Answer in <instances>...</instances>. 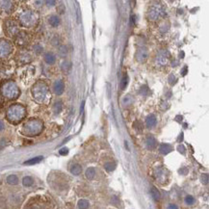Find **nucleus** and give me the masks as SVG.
Listing matches in <instances>:
<instances>
[{
	"mask_svg": "<svg viewBox=\"0 0 209 209\" xmlns=\"http://www.w3.org/2000/svg\"><path fill=\"white\" fill-rule=\"evenodd\" d=\"M33 61V54L26 50L25 49H21L16 56V62L20 65V66H23V65H27L29 63H31Z\"/></svg>",
	"mask_w": 209,
	"mask_h": 209,
	"instance_id": "obj_10",
	"label": "nucleus"
},
{
	"mask_svg": "<svg viewBox=\"0 0 209 209\" xmlns=\"http://www.w3.org/2000/svg\"><path fill=\"white\" fill-rule=\"evenodd\" d=\"M146 58H147V53H146V51L145 49H140V50L137 51L136 59L138 60L139 62H141V63L145 62L146 60Z\"/></svg>",
	"mask_w": 209,
	"mask_h": 209,
	"instance_id": "obj_18",
	"label": "nucleus"
},
{
	"mask_svg": "<svg viewBox=\"0 0 209 209\" xmlns=\"http://www.w3.org/2000/svg\"><path fill=\"white\" fill-rule=\"evenodd\" d=\"M43 3V0H36L35 1V6L36 7H41Z\"/></svg>",
	"mask_w": 209,
	"mask_h": 209,
	"instance_id": "obj_38",
	"label": "nucleus"
},
{
	"mask_svg": "<svg viewBox=\"0 0 209 209\" xmlns=\"http://www.w3.org/2000/svg\"><path fill=\"white\" fill-rule=\"evenodd\" d=\"M156 123H157V118L153 114L147 116V118H146V126L147 127H149V128L154 127L156 125Z\"/></svg>",
	"mask_w": 209,
	"mask_h": 209,
	"instance_id": "obj_15",
	"label": "nucleus"
},
{
	"mask_svg": "<svg viewBox=\"0 0 209 209\" xmlns=\"http://www.w3.org/2000/svg\"><path fill=\"white\" fill-rule=\"evenodd\" d=\"M185 201H186V203L187 204H189V205H193L194 203H195V199H194L193 197H191V196H188V197H186L185 198Z\"/></svg>",
	"mask_w": 209,
	"mask_h": 209,
	"instance_id": "obj_33",
	"label": "nucleus"
},
{
	"mask_svg": "<svg viewBox=\"0 0 209 209\" xmlns=\"http://www.w3.org/2000/svg\"><path fill=\"white\" fill-rule=\"evenodd\" d=\"M201 181H202V183H204V184H207L208 183V174H202L201 175Z\"/></svg>",
	"mask_w": 209,
	"mask_h": 209,
	"instance_id": "obj_35",
	"label": "nucleus"
},
{
	"mask_svg": "<svg viewBox=\"0 0 209 209\" xmlns=\"http://www.w3.org/2000/svg\"><path fill=\"white\" fill-rule=\"evenodd\" d=\"M43 124L40 119L32 118L23 124L22 132L26 136H37L42 131Z\"/></svg>",
	"mask_w": 209,
	"mask_h": 209,
	"instance_id": "obj_4",
	"label": "nucleus"
},
{
	"mask_svg": "<svg viewBox=\"0 0 209 209\" xmlns=\"http://www.w3.org/2000/svg\"><path fill=\"white\" fill-rule=\"evenodd\" d=\"M177 148H178V151H180V152H182V153H184V152H185V151H184V147H183L182 146H178V147H177Z\"/></svg>",
	"mask_w": 209,
	"mask_h": 209,
	"instance_id": "obj_39",
	"label": "nucleus"
},
{
	"mask_svg": "<svg viewBox=\"0 0 209 209\" xmlns=\"http://www.w3.org/2000/svg\"><path fill=\"white\" fill-rule=\"evenodd\" d=\"M47 95H48V87L43 81H39L33 86L32 96L37 102L39 103L44 102L47 99Z\"/></svg>",
	"mask_w": 209,
	"mask_h": 209,
	"instance_id": "obj_5",
	"label": "nucleus"
},
{
	"mask_svg": "<svg viewBox=\"0 0 209 209\" xmlns=\"http://www.w3.org/2000/svg\"><path fill=\"white\" fill-rule=\"evenodd\" d=\"M14 51V44L7 39H0V60L7 59Z\"/></svg>",
	"mask_w": 209,
	"mask_h": 209,
	"instance_id": "obj_9",
	"label": "nucleus"
},
{
	"mask_svg": "<svg viewBox=\"0 0 209 209\" xmlns=\"http://www.w3.org/2000/svg\"><path fill=\"white\" fill-rule=\"evenodd\" d=\"M3 129H4V124H3V122L0 121V131L3 130Z\"/></svg>",
	"mask_w": 209,
	"mask_h": 209,
	"instance_id": "obj_40",
	"label": "nucleus"
},
{
	"mask_svg": "<svg viewBox=\"0 0 209 209\" xmlns=\"http://www.w3.org/2000/svg\"><path fill=\"white\" fill-rule=\"evenodd\" d=\"M154 176L160 183H165L168 180V173L163 168H159L154 172Z\"/></svg>",
	"mask_w": 209,
	"mask_h": 209,
	"instance_id": "obj_12",
	"label": "nucleus"
},
{
	"mask_svg": "<svg viewBox=\"0 0 209 209\" xmlns=\"http://www.w3.org/2000/svg\"><path fill=\"white\" fill-rule=\"evenodd\" d=\"M64 89H65V85H64V82L62 80H58L54 83L53 85V90H54V93L58 96L62 95L63 92H64Z\"/></svg>",
	"mask_w": 209,
	"mask_h": 209,
	"instance_id": "obj_14",
	"label": "nucleus"
},
{
	"mask_svg": "<svg viewBox=\"0 0 209 209\" xmlns=\"http://www.w3.org/2000/svg\"><path fill=\"white\" fill-rule=\"evenodd\" d=\"M169 62V55L165 51H161L156 56V64L159 66H165Z\"/></svg>",
	"mask_w": 209,
	"mask_h": 209,
	"instance_id": "obj_13",
	"label": "nucleus"
},
{
	"mask_svg": "<svg viewBox=\"0 0 209 209\" xmlns=\"http://www.w3.org/2000/svg\"><path fill=\"white\" fill-rule=\"evenodd\" d=\"M62 69L64 72H69V70L70 69V63L69 62H64L62 64Z\"/></svg>",
	"mask_w": 209,
	"mask_h": 209,
	"instance_id": "obj_30",
	"label": "nucleus"
},
{
	"mask_svg": "<svg viewBox=\"0 0 209 209\" xmlns=\"http://www.w3.org/2000/svg\"><path fill=\"white\" fill-rule=\"evenodd\" d=\"M7 182H8L10 185H16V184H18V182H19V178H18L17 175L11 174V175H9V176L7 177Z\"/></svg>",
	"mask_w": 209,
	"mask_h": 209,
	"instance_id": "obj_22",
	"label": "nucleus"
},
{
	"mask_svg": "<svg viewBox=\"0 0 209 209\" xmlns=\"http://www.w3.org/2000/svg\"><path fill=\"white\" fill-rule=\"evenodd\" d=\"M60 22H61L60 18L58 16H56V14H52V16H50L48 18V23L52 27H58L60 25Z\"/></svg>",
	"mask_w": 209,
	"mask_h": 209,
	"instance_id": "obj_17",
	"label": "nucleus"
},
{
	"mask_svg": "<svg viewBox=\"0 0 209 209\" xmlns=\"http://www.w3.org/2000/svg\"><path fill=\"white\" fill-rule=\"evenodd\" d=\"M2 105H3V99H2L1 97H0V109H1Z\"/></svg>",
	"mask_w": 209,
	"mask_h": 209,
	"instance_id": "obj_41",
	"label": "nucleus"
},
{
	"mask_svg": "<svg viewBox=\"0 0 209 209\" xmlns=\"http://www.w3.org/2000/svg\"><path fill=\"white\" fill-rule=\"evenodd\" d=\"M151 194L152 198H153L155 201H159V200H160V192H159L155 187H152V188H151Z\"/></svg>",
	"mask_w": 209,
	"mask_h": 209,
	"instance_id": "obj_25",
	"label": "nucleus"
},
{
	"mask_svg": "<svg viewBox=\"0 0 209 209\" xmlns=\"http://www.w3.org/2000/svg\"><path fill=\"white\" fill-rule=\"evenodd\" d=\"M33 51L35 53H37V54H40V53L42 52V47L40 46L39 43H37V44H35V46L33 47Z\"/></svg>",
	"mask_w": 209,
	"mask_h": 209,
	"instance_id": "obj_32",
	"label": "nucleus"
},
{
	"mask_svg": "<svg viewBox=\"0 0 209 209\" xmlns=\"http://www.w3.org/2000/svg\"><path fill=\"white\" fill-rule=\"evenodd\" d=\"M14 44L20 49L27 48L32 41V36L29 32L25 31V30H19V33L14 37Z\"/></svg>",
	"mask_w": 209,
	"mask_h": 209,
	"instance_id": "obj_7",
	"label": "nucleus"
},
{
	"mask_svg": "<svg viewBox=\"0 0 209 209\" xmlns=\"http://www.w3.org/2000/svg\"><path fill=\"white\" fill-rule=\"evenodd\" d=\"M127 80H128V78H127V75L125 74V75H124V77H123V79L121 81V88H122V90H124L125 87L127 86Z\"/></svg>",
	"mask_w": 209,
	"mask_h": 209,
	"instance_id": "obj_31",
	"label": "nucleus"
},
{
	"mask_svg": "<svg viewBox=\"0 0 209 209\" xmlns=\"http://www.w3.org/2000/svg\"><path fill=\"white\" fill-rule=\"evenodd\" d=\"M16 19L18 20L20 27L32 29L38 26L40 22V14L32 8L23 7L17 13Z\"/></svg>",
	"mask_w": 209,
	"mask_h": 209,
	"instance_id": "obj_1",
	"label": "nucleus"
},
{
	"mask_svg": "<svg viewBox=\"0 0 209 209\" xmlns=\"http://www.w3.org/2000/svg\"><path fill=\"white\" fill-rule=\"evenodd\" d=\"M104 168H105V170H106L107 172H112V171H114L115 168H116V164H115V163H112V162H108V163L105 164V165H104Z\"/></svg>",
	"mask_w": 209,
	"mask_h": 209,
	"instance_id": "obj_27",
	"label": "nucleus"
},
{
	"mask_svg": "<svg viewBox=\"0 0 209 209\" xmlns=\"http://www.w3.org/2000/svg\"><path fill=\"white\" fill-rule=\"evenodd\" d=\"M90 206V202L86 200H81L78 201V207L79 208H88Z\"/></svg>",
	"mask_w": 209,
	"mask_h": 209,
	"instance_id": "obj_28",
	"label": "nucleus"
},
{
	"mask_svg": "<svg viewBox=\"0 0 209 209\" xmlns=\"http://www.w3.org/2000/svg\"><path fill=\"white\" fill-rule=\"evenodd\" d=\"M44 61L48 65H53L56 62V56L52 52H47L44 54Z\"/></svg>",
	"mask_w": 209,
	"mask_h": 209,
	"instance_id": "obj_16",
	"label": "nucleus"
},
{
	"mask_svg": "<svg viewBox=\"0 0 209 209\" xmlns=\"http://www.w3.org/2000/svg\"><path fill=\"white\" fill-rule=\"evenodd\" d=\"M146 146L149 149H154L157 146V141L155 140L154 137L152 136H148L146 138Z\"/></svg>",
	"mask_w": 209,
	"mask_h": 209,
	"instance_id": "obj_19",
	"label": "nucleus"
},
{
	"mask_svg": "<svg viewBox=\"0 0 209 209\" xmlns=\"http://www.w3.org/2000/svg\"><path fill=\"white\" fill-rule=\"evenodd\" d=\"M42 156H38V157H35V158H32V159H30V160H28V161H25L24 162V164L25 165H34V164H38V163H40L41 160H42Z\"/></svg>",
	"mask_w": 209,
	"mask_h": 209,
	"instance_id": "obj_23",
	"label": "nucleus"
},
{
	"mask_svg": "<svg viewBox=\"0 0 209 209\" xmlns=\"http://www.w3.org/2000/svg\"><path fill=\"white\" fill-rule=\"evenodd\" d=\"M17 9V0H0V12L11 14Z\"/></svg>",
	"mask_w": 209,
	"mask_h": 209,
	"instance_id": "obj_11",
	"label": "nucleus"
},
{
	"mask_svg": "<svg viewBox=\"0 0 209 209\" xmlns=\"http://www.w3.org/2000/svg\"><path fill=\"white\" fill-rule=\"evenodd\" d=\"M22 183H23L24 186H26V187H30V186H32V185H33L34 180H33V178H32V177H30V176H25V177L22 179Z\"/></svg>",
	"mask_w": 209,
	"mask_h": 209,
	"instance_id": "obj_24",
	"label": "nucleus"
},
{
	"mask_svg": "<svg viewBox=\"0 0 209 209\" xmlns=\"http://www.w3.org/2000/svg\"><path fill=\"white\" fill-rule=\"evenodd\" d=\"M82 172V168L80 165L76 164V165H73L71 168H70V173L73 174V175H79Z\"/></svg>",
	"mask_w": 209,
	"mask_h": 209,
	"instance_id": "obj_21",
	"label": "nucleus"
},
{
	"mask_svg": "<svg viewBox=\"0 0 209 209\" xmlns=\"http://www.w3.org/2000/svg\"><path fill=\"white\" fill-rule=\"evenodd\" d=\"M0 92L2 96L7 99H16L19 96V89L14 81H5L0 86Z\"/></svg>",
	"mask_w": 209,
	"mask_h": 209,
	"instance_id": "obj_3",
	"label": "nucleus"
},
{
	"mask_svg": "<svg viewBox=\"0 0 209 209\" xmlns=\"http://www.w3.org/2000/svg\"><path fill=\"white\" fill-rule=\"evenodd\" d=\"M25 116H26V109L21 104H13L12 106L9 107L6 114L7 119L14 124H19L25 118Z\"/></svg>",
	"mask_w": 209,
	"mask_h": 209,
	"instance_id": "obj_2",
	"label": "nucleus"
},
{
	"mask_svg": "<svg viewBox=\"0 0 209 209\" xmlns=\"http://www.w3.org/2000/svg\"><path fill=\"white\" fill-rule=\"evenodd\" d=\"M60 54H61L62 56H66V54H67V48H66V47H60Z\"/></svg>",
	"mask_w": 209,
	"mask_h": 209,
	"instance_id": "obj_36",
	"label": "nucleus"
},
{
	"mask_svg": "<svg viewBox=\"0 0 209 209\" xmlns=\"http://www.w3.org/2000/svg\"><path fill=\"white\" fill-rule=\"evenodd\" d=\"M20 30V25L19 24L16 18H7L3 22V31L6 35V37L10 39H14L19 31Z\"/></svg>",
	"mask_w": 209,
	"mask_h": 209,
	"instance_id": "obj_6",
	"label": "nucleus"
},
{
	"mask_svg": "<svg viewBox=\"0 0 209 209\" xmlns=\"http://www.w3.org/2000/svg\"><path fill=\"white\" fill-rule=\"evenodd\" d=\"M173 151V147L169 144H162L159 146V151L163 154H168Z\"/></svg>",
	"mask_w": 209,
	"mask_h": 209,
	"instance_id": "obj_20",
	"label": "nucleus"
},
{
	"mask_svg": "<svg viewBox=\"0 0 209 209\" xmlns=\"http://www.w3.org/2000/svg\"><path fill=\"white\" fill-rule=\"evenodd\" d=\"M17 1H19V2H27V1H29V0H17Z\"/></svg>",
	"mask_w": 209,
	"mask_h": 209,
	"instance_id": "obj_42",
	"label": "nucleus"
},
{
	"mask_svg": "<svg viewBox=\"0 0 209 209\" xmlns=\"http://www.w3.org/2000/svg\"><path fill=\"white\" fill-rule=\"evenodd\" d=\"M147 19L151 21H157L164 16V9L162 5L158 2L151 4L147 11Z\"/></svg>",
	"mask_w": 209,
	"mask_h": 209,
	"instance_id": "obj_8",
	"label": "nucleus"
},
{
	"mask_svg": "<svg viewBox=\"0 0 209 209\" xmlns=\"http://www.w3.org/2000/svg\"><path fill=\"white\" fill-rule=\"evenodd\" d=\"M96 175V170L94 168H89L87 171H86V176L87 178L89 179H93Z\"/></svg>",
	"mask_w": 209,
	"mask_h": 209,
	"instance_id": "obj_26",
	"label": "nucleus"
},
{
	"mask_svg": "<svg viewBox=\"0 0 209 209\" xmlns=\"http://www.w3.org/2000/svg\"><path fill=\"white\" fill-rule=\"evenodd\" d=\"M53 110H54V112H55L56 114L61 112V111H62V103L60 102V101H59V102H56V103L54 104Z\"/></svg>",
	"mask_w": 209,
	"mask_h": 209,
	"instance_id": "obj_29",
	"label": "nucleus"
},
{
	"mask_svg": "<svg viewBox=\"0 0 209 209\" xmlns=\"http://www.w3.org/2000/svg\"><path fill=\"white\" fill-rule=\"evenodd\" d=\"M44 1H46V4H47L48 7H53V6L56 4L57 0H44Z\"/></svg>",
	"mask_w": 209,
	"mask_h": 209,
	"instance_id": "obj_34",
	"label": "nucleus"
},
{
	"mask_svg": "<svg viewBox=\"0 0 209 209\" xmlns=\"http://www.w3.org/2000/svg\"><path fill=\"white\" fill-rule=\"evenodd\" d=\"M59 152H60V154H61V155H67L69 153V149L67 147H63Z\"/></svg>",
	"mask_w": 209,
	"mask_h": 209,
	"instance_id": "obj_37",
	"label": "nucleus"
}]
</instances>
